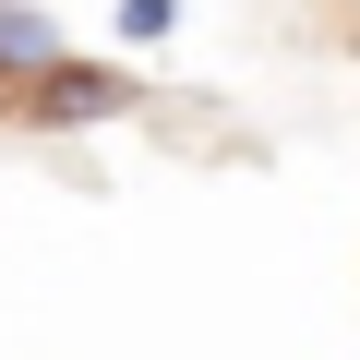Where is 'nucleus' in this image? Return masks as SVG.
Segmentation results:
<instances>
[{
    "label": "nucleus",
    "mask_w": 360,
    "mask_h": 360,
    "mask_svg": "<svg viewBox=\"0 0 360 360\" xmlns=\"http://www.w3.org/2000/svg\"><path fill=\"white\" fill-rule=\"evenodd\" d=\"M132 96H144V84H132V72H108V60H49L13 108H25L37 132H96V120H132Z\"/></svg>",
    "instance_id": "obj_1"
},
{
    "label": "nucleus",
    "mask_w": 360,
    "mask_h": 360,
    "mask_svg": "<svg viewBox=\"0 0 360 360\" xmlns=\"http://www.w3.org/2000/svg\"><path fill=\"white\" fill-rule=\"evenodd\" d=\"M49 60H72V37H60V13L49 0H0V108H13Z\"/></svg>",
    "instance_id": "obj_2"
},
{
    "label": "nucleus",
    "mask_w": 360,
    "mask_h": 360,
    "mask_svg": "<svg viewBox=\"0 0 360 360\" xmlns=\"http://www.w3.org/2000/svg\"><path fill=\"white\" fill-rule=\"evenodd\" d=\"M108 37H120V49H156V37H180V0H108Z\"/></svg>",
    "instance_id": "obj_3"
}]
</instances>
